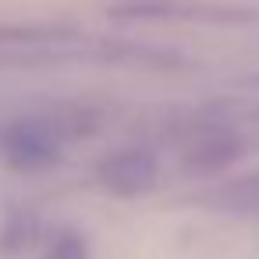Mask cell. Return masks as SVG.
I'll use <instances>...</instances> for the list:
<instances>
[{
	"mask_svg": "<svg viewBox=\"0 0 259 259\" xmlns=\"http://www.w3.org/2000/svg\"><path fill=\"white\" fill-rule=\"evenodd\" d=\"M153 160L146 153H117L103 163V181L107 188L121 192V195H135L153 181Z\"/></svg>",
	"mask_w": 259,
	"mask_h": 259,
	"instance_id": "cell-2",
	"label": "cell"
},
{
	"mask_svg": "<svg viewBox=\"0 0 259 259\" xmlns=\"http://www.w3.org/2000/svg\"><path fill=\"white\" fill-rule=\"evenodd\" d=\"M50 259H85V248H82L78 238H61V241L54 245Z\"/></svg>",
	"mask_w": 259,
	"mask_h": 259,
	"instance_id": "cell-3",
	"label": "cell"
},
{
	"mask_svg": "<svg viewBox=\"0 0 259 259\" xmlns=\"http://www.w3.org/2000/svg\"><path fill=\"white\" fill-rule=\"evenodd\" d=\"M0 156L18 170H43L61 156V132L47 117H18L0 128Z\"/></svg>",
	"mask_w": 259,
	"mask_h": 259,
	"instance_id": "cell-1",
	"label": "cell"
}]
</instances>
